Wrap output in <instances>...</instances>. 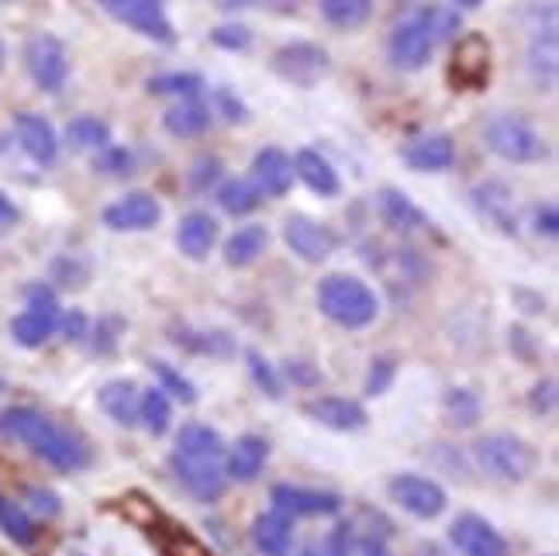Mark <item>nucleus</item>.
<instances>
[{"label":"nucleus","mask_w":559,"mask_h":556,"mask_svg":"<svg viewBox=\"0 0 559 556\" xmlns=\"http://www.w3.org/2000/svg\"><path fill=\"white\" fill-rule=\"evenodd\" d=\"M177 481L190 490L193 498L211 505L222 501L228 490V466H225V439L211 425L187 422L177 433V449L169 457Z\"/></svg>","instance_id":"1"},{"label":"nucleus","mask_w":559,"mask_h":556,"mask_svg":"<svg viewBox=\"0 0 559 556\" xmlns=\"http://www.w3.org/2000/svg\"><path fill=\"white\" fill-rule=\"evenodd\" d=\"M0 433L28 446L38 460H46L49 466L62 470V474H76V470L91 466V449L70 429H62L59 422L35 409H4L0 412Z\"/></svg>","instance_id":"2"},{"label":"nucleus","mask_w":559,"mask_h":556,"mask_svg":"<svg viewBox=\"0 0 559 556\" xmlns=\"http://www.w3.org/2000/svg\"><path fill=\"white\" fill-rule=\"evenodd\" d=\"M318 308L342 329H367L377 322V294L349 273H329L318 284Z\"/></svg>","instance_id":"3"},{"label":"nucleus","mask_w":559,"mask_h":556,"mask_svg":"<svg viewBox=\"0 0 559 556\" xmlns=\"http://www.w3.org/2000/svg\"><path fill=\"white\" fill-rule=\"evenodd\" d=\"M484 142L493 156H501L504 163H543L549 156V142L535 132V128L514 115H498L490 118L484 128Z\"/></svg>","instance_id":"4"},{"label":"nucleus","mask_w":559,"mask_h":556,"mask_svg":"<svg viewBox=\"0 0 559 556\" xmlns=\"http://www.w3.org/2000/svg\"><path fill=\"white\" fill-rule=\"evenodd\" d=\"M473 457H477V463L487 470L490 477L511 481V484L525 481L535 470V463H539V453H535L525 439L511 436V433L484 436L477 446H473Z\"/></svg>","instance_id":"5"},{"label":"nucleus","mask_w":559,"mask_h":556,"mask_svg":"<svg viewBox=\"0 0 559 556\" xmlns=\"http://www.w3.org/2000/svg\"><path fill=\"white\" fill-rule=\"evenodd\" d=\"M270 67L284 83L308 91L332 73V56L321 46H314V42H287V46H280L273 52Z\"/></svg>","instance_id":"6"},{"label":"nucleus","mask_w":559,"mask_h":556,"mask_svg":"<svg viewBox=\"0 0 559 556\" xmlns=\"http://www.w3.org/2000/svg\"><path fill=\"white\" fill-rule=\"evenodd\" d=\"M25 70L32 76V83L38 91L46 94H59L67 87L70 80V56H67V46L56 38V35H46L38 32L25 42Z\"/></svg>","instance_id":"7"},{"label":"nucleus","mask_w":559,"mask_h":556,"mask_svg":"<svg viewBox=\"0 0 559 556\" xmlns=\"http://www.w3.org/2000/svg\"><path fill=\"white\" fill-rule=\"evenodd\" d=\"M559 52H556V8L539 4L528 11V70L532 80L539 83V91H552L556 70H559Z\"/></svg>","instance_id":"8"},{"label":"nucleus","mask_w":559,"mask_h":556,"mask_svg":"<svg viewBox=\"0 0 559 556\" xmlns=\"http://www.w3.org/2000/svg\"><path fill=\"white\" fill-rule=\"evenodd\" d=\"M62 322V308L56 301V291L46 284H35L28 287V311H21L14 322H11V335L17 346H41Z\"/></svg>","instance_id":"9"},{"label":"nucleus","mask_w":559,"mask_h":556,"mask_svg":"<svg viewBox=\"0 0 559 556\" xmlns=\"http://www.w3.org/2000/svg\"><path fill=\"white\" fill-rule=\"evenodd\" d=\"M493 73V52H490V42L477 32H469L460 38V46L453 49V59H449V83L453 91H484L490 83Z\"/></svg>","instance_id":"10"},{"label":"nucleus","mask_w":559,"mask_h":556,"mask_svg":"<svg viewBox=\"0 0 559 556\" xmlns=\"http://www.w3.org/2000/svg\"><path fill=\"white\" fill-rule=\"evenodd\" d=\"M386 495H391L394 505H401L407 516L415 519H439L449 498H445V487L432 477H421V474H397L386 484Z\"/></svg>","instance_id":"11"},{"label":"nucleus","mask_w":559,"mask_h":556,"mask_svg":"<svg viewBox=\"0 0 559 556\" xmlns=\"http://www.w3.org/2000/svg\"><path fill=\"white\" fill-rule=\"evenodd\" d=\"M284 242L294 256L305 263H325L329 256L338 249V235L308 215H287L284 222Z\"/></svg>","instance_id":"12"},{"label":"nucleus","mask_w":559,"mask_h":556,"mask_svg":"<svg viewBox=\"0 0 559 556\" xmlns=\"http://www.w3.org/2000/svg\"><path fill=\"white\" fill-rule=\"evenodd\" d=\"M436 52V42L432 35L425 32V25L418 21V14L412 21H404V25L394 28L391 42H386V56H391V67L394 70H404V73H415L421 70L428 59Z\"/></svg>","instance_id":"13"},{"label":"nucleus","mask_w":559,"mask_h":556,"mask_svg":"<svg viewBox=\"0 0 559 556\" xmlns=\"http://www.w3.org/2000/svg\"><path fill=\"white\" fill-rule=\"evenodd\" d=\"M273 511L287 519H300V516H335L342 508V498L335 490H311V487H294V484H276L270 490Z\"/></svg>","instance_id":"14"},{"label":"nucleus","mask_w":559,"mask_h":556,"mask_svg":"<svg viewBox=\"0 0 559 556\" xmlns=\"http://www.w3.org/2000/svg\"><path fill=\"white\" fill-rule=\"evenodd\" d=\"M449 540H453V546L463 556H511L501 532L493 529L487 519L473 516V511H466V516H460L453 522V529H449Z\"/></svg>","instance_id":"15"},{"label":"nucleus","mask_w":559,"mask_h":556,"mask_svg":"<svg viewBox=\"0 0 559 556\" xmlns=\"http://www.w3.org/2000/svg\"><path fill=\"white\" fill-rule=\"evenodd\" d=\"M163 218V208L153 194H128L104 208V225L111 232H148Z\"/></svg>","instance_id":"16"},{"label":"nucleus","mask_w":559,"mask_h":556,"mask_svg":"<svg viewBox=\"0 0 559 556\" xmlns=\"http://www.w3.org/2000/svg\"><path fill=\"white\" fill-rule=\"evenodd\" d=\"M300 412H305L308 418H314V422H321L325 429H335V433H356V429H362V425H367V418H370L367 409H362L359 401L332 398V394L305 401V404H300Z\"/></svg>","instance_id":"17"},{"label":"nucleus","mask_w":559,"mask_h":556,"mask_svg":"<svg viewBox=\"0 0 559 556\" xmlns=\"http://www.w3.org/2000/svg\"><path fill=\"white\" fill-rule=\"evenodd\" d=\"M252 180H255V190L266 198H284L287 190L294 187V163L284 149H260L252 159Z\"/></svg>","instance_id":"18"},{"label":"nucleus","mask_w":559,"mask_h":556,"mask_svg":"<svg viewBox=\"0 0 559 556\" xmlns=\"http://www.w3.org/2000/svg\"><path fill=\"white\" fill-rule=\"evenodd\" d=\"M17 142L25 149V156L38 166H52L59 159V135L56 128L41 115H17L14 118Z\"/></svg>","instance_id":"19"},{"label":"nucleus","mask_w":559,"mask_h":556,"mask_svg":"<svg viewBox=\"0 0 559 556\" xmlns=\"http://www.w3.org/2000/svg\"><path fill=\"white\" fill-rule=\"evenodd\" d=\"M473 208L504 235H519V215H514V198L508 184L487 180L480 187H473Z\"/></svg>","instance_id":"20"},{"label":"nucleus","mask_w":559,"mask_h":556,"mask_svg":"<svg viewBox=\"0 0 559 556\" xmlns=\"http://www.w3.org/2000/svg\"><path fill=\"white\" fill-rule=\"evenodd\" d=\"M401 159L418 174H439L456 163V142L449 135H421L401 149Z\"/></svg>","instance_id":"21"},{"label":"nucleus","mask_w":559,"mask_h":556,"mask_svg":"<svg viewBox=\"0 0 559 556\" xmlns=\"http://www.w3.org/2000/svg\"><path fill=\"white\" fill-rule=\"evenodd\" d=\"M377 208H380V218L391 225L394 232L401 235H415V232H428L432 228V222L425 218V211L407 198L401 194V190L394 187H383L380 194H377Z\"/></svg>","instance_id":"22"},{"label":"nucleus","mask_w":559,"mask_h":556,"mask_svg":"<svg viewBox=\"0 0 559 556\" xmlns=\"http://www.w3.org/2000/svg\"><path fill=\"white\" fill-rule=\"evenodd\" d=\"M218 242V222L207 211H190L177 225V246L187 260H204V256Z\"/></svg>","instance_id":"23"},{"label":"nucleus","mask_w":559,"mask_h":556,"mask_svg":"<svg viewBox=\"0 0 559 556\" xmlns=\"http://www.w3.org/2000/svg\"><path fill=\"white\" fill-rule=\"evenodd\" d=\"M266 457H270V442L263 436H242L239 442L231 446V453L225 457L228 477L242 481V484L255 481V477L263 474Z\"/></svg>","instance_id":"24"},{"label":"nucleus","mask_w":559,"mask_h":556,"mask_svg":"<svg viewBox=\"0 0 559 556\" xmlns=\"http://www.w3.org/2000/svg\"><path fill=\"white\" fill-rule=\"evenodd\" d=\"M121 21H124V25H132L135 32H142L145 38L163 42V46H174V42H177L174 21L166 17L159 0H135V4L128 8V14Z\"/></svg>","instance_id":"25"},{"label":"nucleus","mask_w":559,"mask_h":556,"mask_svg":"<svg viewBox=\"0 0 559 556\" xmlns=\"http://www.w3.org/2000/svg\"><path fill=\"white\" fill-rule=\"evenodd\" d=\"M252 543L263 556H290L294 549V519L270 511L252 522Z\"/></svg>","instance_id":"26"},{"label":"nucleus","mask_w":559,"mask_h":556,"mask_svg":"<svg viewBox=\"0 0 559 556\" xmlns=\"http://www.w3.org/2000/svg\"><path fill=\"white\" fill-rule=\"evenodd\" d=\"M294 174L308 184V190H314L318 198H335L342 184H338V174L332 169V163L314 153V149H300L294 156Z\"/></svg>","instance_id":"27"},{"label":"nucleus","mask_w":559,"mask_h":556,"mask_svg":"<svg viewBox=\"0 0 559 556\" xmlns=\"http://www.w3.org/2000/svg\"><path fill=\"white\" fill-rule=\"evenodd\" d=\"M266 246H270V232L263 225H246V228L228 235L222 252H225V263L231 270H246L260 260V256L266 252Z\"/></svg>","instance_id":"28"},{"label":"nucleus","mask_w":559,"mask_h":556,"mask_svg":"<svg viewBox=\"0 0 559 556\" xmlns=\"http://www.w3.org/2000/svg\"><path fill=\"white\" fill-rule=\"evenodd\" d=\"M100 412L118 422V425H135L139 422V388L132 380H111L104 383L100 394H97Z\"/></svg>","instance_id":"29"},{"label":"nucleus","mask_w":559,"mask_h":556,"mask_svg":"<svg viewBox=\"0 0 559 556\" xmlns=\"http://www.w3.org/2000/svg\"><path fill=\"white\" fill-rule=\"evenodd\" d=\"M211 118H214V111L207 108V104H201V100H183V104H177V108H169L163 115V128H166L169 135H177V139H193V135H204L207 132Z\"/></svg>","instance_id":"30"},{"label":"nucleus","mask_w":559,"mask_h":556,"mask_svg":"<svg viewBox=\"0 0 559 556\" xmlns=\"http://www.w3.org/2000/svg\"><path fill=\"white\" fill-rule=\"evenodd\" d=\"M148 532H153V540L163 549V556H214L190 529H183L177 522L156 519L153 525H148Z\"/></svg>","instance_id":"31"},{"label":"nucleus","mask_w":559,"mask_h":556,"mask_svg":"<svg viewBox=\"0 0 559 556\" xmlns=\"http://www.w3.org/2000/svg\"><path fill=\"white\" fill-rule=\"evenodd\" d=\"M321 17L338 32L362 28L373 14V0H318Z\"/></svg>","instance_id":"32"},{"label":"nucleus","mask_w":559,"mask_h":556,"mask_svg":"<svg viewBox=\"0 0 559 556\" xmlns=\"http://www.w3.org/2000/svg\"><path fill=\"white\" fill-rule=\"evenodd\" d=\"M260 201H263V194L255 190V184H249L242 177H231V180H225L218 187V204H222L225 215H231V218L252 215V211L260 208Z\"/></svg>","instance_id":"33"},{"label":"nucleus","mask_w":559,"mask_h":556,"mask_svg":"<svg viewBox=\"0 0 559 556\" xmlns=\"http://www.w3.org/2000/svg\"><path fill=\"white\" fill-rule=\"evenodd\" d=\"M67 142L76 149V153H91V149L100 153L104 145H111V128L94 115H80L67 125Z\"/></svg>","instance_id":"34"},{"label":"nucleus","mask_w":559,"mask_h":556,"mask_svg":"<svg viewBox=\"0 0 559 556\" xmlns=\"http://www.w3.org/2000/svg\"><path fill=\"white\" fill-rule=\"evenodd\" d=\"M442 412L453 429H473L480 422V398L469 388H449L442 398Z\"/></svg>","instance_id":"35"},{"label":"nucleus","mask_w":559,"mask_h":556,"mask_svg":"<svg viewBox=\"0 0 559 556\" xmlns=\"http://www.w3.org/2000/svg\"><path fill=\"white\" fill-rule=\"evenodd\" d=\"M0 529H4V536L17 546H32L38 540V529L28 519V511L11 498H0Z\"/></svg>","instance_id":"36"},{"label":"nucleus","mask_w":559,"mask_h":556,"mask_svg":"<svg viewBox=\"0 0 559 556\" xmlns=\"http://www.w3.org/2000/svg\"><path fill=\"white\" fill-rule=\"evenodd\" d=\"M145 87H148V94H159V97L174 94V97H183V100H198L207 83H204L201 73H159V76L148 80Z\"/></svg>","instance_id":"37"},{"label":"nucleus","mask_w":559,"mask_h":556,"mask_svg":"<svg viewBox=\"0 0 559 556\" xmlns=\"http://www.w3.org/2000/svg\"><path fill=\"white\" fill-rule=\"evenodd\" d=\"M169 418H174V409H169V398L166 391L153 388L139 394V422L145 425L153 436H166L169 433Z\"/></svg>","instance_id":"38"},{"label":"nucleus","mask_w":559,"mask_h":556,"mask_svg":"<svg viewBox=\"0 0 559 556\" xmlns=\"http://www.w3.org/2000/svg\"><path fill=\"white\" fill-rule=\"evenodd\" d=\"M418 21L425 25V32L432 35L436 46H442V42H449V38H453L463 28L460 11L456 8H445V4H428V8H421L418 11Z\"/></svg>","instance_id":"39"},{"label":"nucleus","mask_w":559,"mask_h":556,"mask_svg":"<svg viewBox=\"0 0 559 556\" xmlns=\"http://www.w3.org/2000/svg\"><path fill=\"white\" fill-rule=\"evenodd\" d=\"M177 346L190 350V353H201V356H231L235 353V342L228 332H177L174 335Z\"/></svg>","instance_id":"40"},{"label":"nucleus","mask_w":559,"mask_h":556,"mask_svg":"<svg viewBox=\"0 0 559 556\" xmlns=\"http://www.w3.org/2000/svg\"><path fill=\"white\" fill-rule=\"evenodd\" d=\"M148 367H153V374H156V380H159V391H169L174 398H180L183 404H193V401H198V391H193V383H190L177 367H169V363H163V359H153Z\"/></svg>","instance_id":"41"},{"label":"nucleus","mask_w":559,"mask_h":556,"mask_svg":"<svg viewBox=\"0 0 559 556\" xmlns=\"http://www.w3.org/2000/svg\"><path fill=\"white\" fill-rule=\"evenodd\" d=\"M132 166H135V156L128 153L124 145H104V149H100V156L94 159V169H97V174H107V177H124V174H132Z\"/></svg>","instance_id":"42"},{"label":"nucleus","mask_w":559,"mask_h":556,"mask_svg":"<svg viewBox=\"0 0 559 556\" xmlns=\"http://www.w3.org/2000/svg\"><path fill=\"white\" fill-rule=\"evenodd\" d=\"M246 359H249V374H252V380H255V388H260L263 394H270L273 401L284 398V388H280V377H276V370L270 367V363H266L260 353H246Z\"/></svg>","instance_id":"43"},{"label":"nucleus","mask_w":559,"mask_h":556,"mask_svg":"<svg viewBox=\"0 0 559 556\" xmlns=\"http://www.w3.org/2000/svg\"><path fill=\"white\" fill-rule=\"evenodd\" d=\"M218 177H222V159L218 156H201V159H193L187 184H190V190L204 194V190H211V184H218Z\"/></svg>","instance_id":"44"},{"label":"nucleus","mask_w":559,"mask_h":556,"mask_svg":"<svg viewBox=\"0 0 559 556\" xmlns=\"http://www.w3.org/2000/svg\"><path fill=\"white\" fill-rule=\"evenodd\" d=\"M349 546H353V525H335L329 532V540L321 546H311L305 556H349Z\"/></svg>","instance_id":"45"},{"label":"nucleus","mask_w":559,"mask_h":556,"mask_svg":"<svg viewBox=\"0 0 559 556\" xmlns=\"http://www.w3.org/2000/svg\"><path fill=\"white\" fill-rule=\"evenodd\" d=\"M211 42L218 49H228V52H242L252 46V32L246 25H225V28H214L211 32Z\"/></svg>","instance_id":"46"},{"label":"nucleus","mask_w":559,"mask_h":556,"mask_svg":"<svg viewBox=\"0 0 559 556\" xmlns=\"http://www.w3.org/2000/svg\"><path fill=\"white\" fill-rule=\"evenodd\" d=\"M528 409L535 415H552L556 412V377L539 380L535 388L528 391Z\"/></svg>","instance_id":"47"},{"label":"nucleus","mask_w":559,"mask_h":556,"mask_svg":"<svg viewBox=\"0 0 559 556\" xmlns=\"http://www.w3.org/2000/svg\"><path fill=\"white\" fill-rule=\"evenodd\" d=\"M394 359H373L370 377H367V394H383L394 383Z\"/></svg>","instance_id":"48"},{"label":"nucleus","mask_w":559,"mask_h":556,"mask_svg":"<svg viewBox=\"0 0 559 556\" xmlns=\"http://www.w3.org/2000/svg\"><path fill=\"white\" fill-rule=\"evenodd\" d=\"M214 108H218L228 121H246V104L235 97L228 87H218L214 91Z\"/></svg>","instance_id":"49"},{"label":"nucleus","mask_w":559,"mask_h":556,"mask_svg":"<svg viewBox=\"0 0 559 556\" xmlns=\"http://www.w3.org/2000/svg\"><path fill=\"white\" fill-rule=\"evenodd\" d=\"M28 505H32V511H38V516H46V519H56L59 516V498L52 495V490H46V487H32L28 490Z\"/></svg>","instance_id":"50"},{"label":"nucleus","mask_w":559,"mask_h":556,"mask_svg":"<svg viewBox=\"0 0 559 556\" xmlns=\"http://www.w3.org/2000/svg\"><path fill=\"white\" fill-rule=\"evenodd\" d=\"M284 370H287V377L297 383V388H314V383H321V374L311 367L308 359H290Z\"/></svg>","instance_id":"51"},{"label":"nucleus","mask_w":559,"mask_h":556,"mask_svg":"<svg viewBox=\"0 0 559 556\" xmlns=\"http://www.w3.org/2000/svg\"><path fill=\"white\" fill-rule=\"evenodd\" d=\"M56 276L62 287H83V281H87V267H80L76 260H56Z\"/></svg>","instance_id":"52"},{"label":"nucleus","mask_w":559,"mask_h":556,"mask_svg":"<svg viewBox=\"0 0 559 556\" xmlns=\"http://www.w3.org/2000/svg\"><path fill=\"white\" fill-rule=\"evenodd\" d=\"M535 228L546 232L549 239H556V232H559V215H556V208H552V204H546V208L535 211Z\"/></svg>","instance_id":"53"},{"label":"nucleus","mask_w":559,"mask_h":556,"mask_svg":"<svg viewBox=\"0 0 559 556\" xmlns=\"http://www.w3.org/2000/svg\"><path fill=\"white\" fill-rule=\"evenodd\" d=\"M59 326L67 329V339H73V342L87 339V318H83V311H73V315H67Z\"/></svg>","instance_id":"54"},{"label":"nucleus","mask_w":559,"mask_h":556,"mask_svg":"<svg viewBox=\"0 0 559 556\" xmlns=\"http://www.w3.org/2000/svg\"><path fill=\"white\" fill-rule=\"evenodd\" d=\"M17 218H21V211H17V204L0 190V232L4 228H14L17 225Z\"/></svg>","instance_id":"55"},{"label":"nucleus","mask_w":559,"mask_h":556,"mask_svg":"<svg viewBox=\"0 0 559 556\" xmlns=\"http://www.w3.org/2000/svg\"><path fill=\"white\" fill-rule=\"evenodd\" d=\"M511 350H519L522 359H535V342L525 329H511Z\"/></svg>","instance_id":"56"},{"label":"nucleus","mask_w":559,"mask_h":556,"mask_svg":"<svg viewBox=\"0 0 559 556\" xmlns=\"http://www.w3.org/2000/svg\"><path fill=\"white\" fill-rule=\"evenodd\" d=\"M359 553L362 556H391V549H386L383 536H362L359 540Z\"/></svg>","instance_id":"57"},{"label":"nucleus","mask_w":559,"mask_h":556,"mask_svg":"<svg viewBox=\"0 0 559 556\" xmlns=\"http://www.w3.org/2000/svg\"><path fill=\"white\" fill-rule=\"evenodd\" d=\"M514 301H522V305H525L522 311H528V315L546 311V301H543V297H535V294H528V291H514Z\"/></svg>","instance_id":"58"},{"label":"nucleus","mask_w":559,"mask_h":556,"mask_svg":"<svg viewBox=\"0 0 559 556\" xmlns=\"http://www.w3.org/2000/svg\"><path fill=\"white\" fill-rule=\"evenodd\" d=\"M8 67V46H4V38H0V70Z\"/></svg>","instance_id":"59"},{"label":"nucleus","mask_w":559,"mask_h":556,"mask_svg":"<svg viewBox=\"0 0 559 556\" xmlns=\"http://www.w3.org/2000/svg\"><path fill=\"white\" fill-rule=\"evenodd\" d=\"M456 4H460V8H480L484 0H456Z\"/></svg>","instance_id":"60"}]
</instances>
